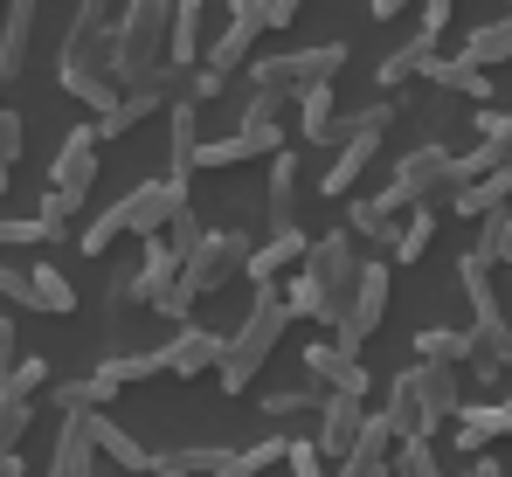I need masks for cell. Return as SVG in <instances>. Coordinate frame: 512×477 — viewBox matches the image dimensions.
Segmentation results:
<instances>
[{
  "instance_id": "1",
  "label": "cell",
  "mask_w": 512,
  "mask_h": 477,
  "mask_svg": "<svg viewBox=\"0 0 512 477\" xmlns=\"http://www.w3.org/2000/svg\"><path fill=\"white\" fill-rule=\"evenodd\" d=\"M353 284H360V236L353 229H333V236H312V256L298 263L291 277V312L319 318V325H340L346 305H353Z\"/></svg>"
},
{
  "instance_id": "2",
  "label": "cell",
  "mask_w": 512,
  "mask_h": 477,
  "mask_svg": "<svg viewBox=\"0 0 512 477\" xmlns=\"http://www.w3.org/2000/svg\"><path fill=\"white\" fill-rule=\"evenodd\" d=\"M56 77H63L70 97H84L97 118L125 97V83L111 77V7L77 0V21H70V35H63V56H56Z\"/></svg>"
},
{
  "instance_id": "3",
  "label": "cell",
  "mask_w": 512,
  "mask_h": 477,
  "mask_svg": "<svg viewBox=\"0 0 512 477\" xmlns=\"http://www.w3.org/2000/svg\"><path fill=\"white\" fill-rule=\"evenodd\" d=\"M457 408H464V388H457V367L443 360H416L388 381V422L402 436H436L443 422H457Z\"/></svg>"
},
{
  "instance_id": "4",
  "label": "cell",
  "mask_w": 512,
  "mask_h": 477,
  "mask_svg": "<svg viewBox=\"0 0 512 477\" xmlns=\"http://www.w3.org/2000/svg\"><path fill=\"white\" fill-rule=\"evenodd\" d=\"M167 35H173V0H125L111 21V77L125 90L153 83L167 70Z\"/></svg>"
},
{
  "instance_id": "5",
  "label": "cell",
  "mask_w": 512,
  "mask_h": 477,
  "mask_svg": "<svg viewBox=\"0 0 512 477\" xmlns=\"http://www.w3.org/2000/svg\"><path fill=\"white\" fill-rule=\"evenodd\" d=\"M291 298L277 291V284H256V305L243 312V325L229 332V346H222V367H215V381L229 388V395H243L256 374H263V360L277 353V339H284V325H291Z\"/></svg>"
},
{
  "instance_id": "6",
  "label": "cell",
  "mask_w": 512,
  "mask_h": 477,
  "mask_svg": "<svg viewBox=\"0 0 512 477\" xmlns=\"http://www.w3.org/2000/svg\"><path fill=\"white\" fill-rule=\"evenodd\" d=\"M464 187V159L443 153V146H416L409 159H395V180H388V194L402 201V208H436V201H450Z\"/></svg>"
},
{
  "instance_id": "7",
  "label": "cell",
  "mask_w": 512,
  "mask_h": 477,
  "mask_svg": "<svg viewBox=\"0 0 512 477\" xmlns=\"http://www.w3.org/2000/svg\"><path fill=\"white\" fill-rule=\"evenodd\" d=\"M346 70V49L340 42H319V49H291V56H263L250 70V90H291V97H305V90H319V83H333Z\"/></svg>"
},
{
  "instance_id": "8",
  "label": "cell",
  "mask_w": 512,
  "mask_h": 477,
  "mask_svg": "<svg viewBox=\"0 0 512 477\" xmlns=\"http://www.w3.org/2000/svg\"><path fill=\"white\" fill-rule=\"evenodd\" d=\"M250 249H256V242L243 236V229H208V236L194 242V256H187V277H180V284H187L194 298H208V291H222L229 277H243V270H250Z\"/></svg>"
},
{
  "instance_id": "9",
  "label": "cell",
  "mask_w": 512,
  "mask_h": 477,
  "mask_svg": "<svg viewBox=\"0 0 512 477\" xmlns=\"http://www.w3.org/2000/svg\"><path fill=\"white\" fill-rule=\"evenodd\" d=\"M388 291H395V270H388V263H360L353 305H346V318L333 325V346H340V353H360V346H367V332L388 318Z\"/></svg>"
},
{
  "instance_id": "10",
  "label": "cell",
  "mask_w": 512,
  "mask_h": 477,
  "mask_svg": "<svg viewBox=\"0 0 512 477\" xmlns=\"http://www.w3.org/2000/svg\"><path fill=\"white\" fill-rule=\"evenodd\" d=\"M180 208H187V180H173V173L146 180V187H132L125 201H111V215H118V229H125V236H160Z\"/></svg>"
},
{
  "instance_id": "11",
  "label": "cell",
  "mask_w": 512,
  "mask_h": 477,
  "mask_svg": "<svg viewBox=\"0 0 512 477\" xmlns=\"http://www.w3.org/2000/svg\"><path fill=\"white\" fill-rule=\"evenodd\" d=\"M97 146H104V132H97V125L63 132L56 166H49V194H63L70 208H84V201H90V180H97Z\"/></svg>"
},
{
  "instance_id": "12",
  "label": "cell",
  "mask_w": 512,
  "mask_h": 477,
  "mask_svg": "<svg viewBox=\"0 0 512 477\" xmlns=\"http://www.w3.org/2000/svg\"><path fill=\"white\" fill-rule=\"evenodd\" d=\"M97 415L104 408H70L63 429H56V457H49V477H97Z\"/></svg>"
},
{
  "instance_id": "13",
  "label": "cell",
  "mask_w": 512,
  "mask_h": 477,
  "mask_svg": "<svg viewBox=\"0 0 512 477\" xmlns=\"http://www.w3.org/2000/svg\"><path fill=\"white\" fill-rule=\"evenodd\" d=\"M457 277H464V298H471V318H478L471 332H478V339H485V353H492V339L506 332V305H499V284H492V263H485L478 249H464V256H457Z\"/></svg>"
},
{
  "instance_id": "14",
  "label": "cell",
  "mask_w": 512,
  "mask_h": 477,
  "mask_svg": "<svg viewBox=\"0 0 512 477\" xmlns=\"http://www.w3.org/2000/svg\"><path fill=\"white\" fill-rule=\"evenodd\" d=\"M222 346H229L222 332H208V325H194V318H187L167 346H160V360H167L173 381H194V374H215V367H222Z\"/></svg>"
},
{
  "instance_id": "15",
  "label": "cell",
  "mask_w": 512,
  "mask_h": 477,
  "mask_svg": "<svg viewBox=\"0 0 512 477\" xmlns=\"http://www.w3.org/2000/svg\"><path fill=\"white\" fill-rule=\"evenodd\" d=\"M360 429H367V401L360 395H326V408H319V457L326 464H346L353 457V443H360Z\"/></svg>"
},
{
  "instance_id": "16",
  "label": "cell",
  "mask_w": 512,
  "mask_h": 477,
  "mask_svg": "<svg viewBox=\"0 0 512 477\" xmlns=\"http://www.w3.org/2000/svg\"><path fill=\"white\" fill-rule=\"evenodd\" d=\"M180 277H187V249H173L167 236H146V263H139V277H132V284H139V305L160 312L173 291H180Z\"/></svg>"
},
{
  "instance_id": "17",
  "label": "cell",
  "mask_w": 512,
  "mask_h": 477,
  "mask_svg": "<svg viewBox=\"0 0 512 477\" xmlns=\"http://www.w3.org/2000/svg\"><path fill=\"white\" fill-rule=\"evenodd\" d=\"M305 381H319L326 395H360L367 401V367H360V353H340L333 339L305 346Z\"/></svg>"
},
{
  "instance_id": "18",
  "label": "cell",
  "mask_w": 512,
  "mask_h": 477,
  "mask_svg": "<svg viewBox=\"0 0 512 477\" xmlns=\"http://www.w3.org/2000/svg\"><path fill=\"white\" fill-rule=\"evenodd\" d=\"M402 222H409V208H402V201H395L388 187L346 208V229H353L360 242H381V249H395V236H402Z\"/></svg>"
},
{
  "instance_id": "19",
  "label": "cell",
  "mask_w": 512,
  "mask_h": 477,
  "mask_svg": "<svg viewBox=\"0 0 512 477\" xmlns=\"http://www.w3.org/2000/svg\"><path fill=\"white\" fill-rule=\"evenodd\" d=\"M194 166H201V104H194V97H173L167 173H173V180H194Z\"/></svg>"
},
{
  "instance_id": "20",
  "label": "cell",
  "mask_w": 512,
  "mask_h": 477,
  "mask_svg": "<svg viewBox=\"0 0 512 477\" xmlns=\"http://www.w3.org/2000/svg\"><path fill=\"white\" fill-rule=\"evenodd\" d=\"M298 153L284 146V153L270 159V187H263V215H270V236H284V229H298Z\"/></svg>"
},
{
  "instance_id": "21",
  "label": "cell",
  "mask_w": 512,
  "mask_h": 477,
  "mask_svg": "<svg viewBox=\"0 0 512 477\" xmlns=\"http://www.w3.org/2000/svg\"><path fill=\"white\" fill-rule=\"evenodd\" d=\"M305 256H312V236H305V229H284V236H270V242L250 249V270H243V277H250V284H277V277H284L291 263H305Z\"/></svg>"
},
{
  "instance_id": "22",
  "label": "cell",
  "mask_w": 512,
  "mask_h": 477,
  "mask_svg": "<svg viewBox=\"0 0 512 477\" xmlns=\"http://www.w3.org/2000/svg\"><path fill=\"white\" fill-rule=\"evenodd\" d=\"M201 28H208V0H173V35H167V63L173 70H194V63L208 56Z\"/></svg>"
},
{
  "instance_id": "23",
  "label": "cell",
  "mask_w": 512,
  "mask_h": 477,
  "mask_svg": "<svg viewBox=\"0 0 512 477\" xmlns=\"http://www.w3.org/2000/svg\"><path fill=\"white\" fill-rule=\"evenodd\" d=\"M512 201V166L499 173H478V180H464L457 194H450V215H471V222H485V215H506Z\"/></svg>"
},
{
  "instance_id": "24",
  "label": "cell",
  "mask_w": 512,
  "mask_h": 477,
  "mask_svg": "<svg viewBox=\"0 0 512 477\" xmlns=\"http://www.w3.org/2000/svg\"><path fill=\"white\" fill-rule=\"evenodd\" d=\"M374 153H381V132H346V139H340V153H333V166H326V180H319V187H326L333 201H340V194H353V180H360V173L374 166Z\"/></svg>"
},
{
  "instance_id": "25",
  "label": "cell",
  "mask_w": 512,
  "mask_h": 477,
  "mask_svg": "<svg viewBox=\"0 0 512 477\" xmlns=\"http://www.w3.org/2000/svg\"><path fill=\"white\" fill-rule=\"evenodd\" d=\"M340 90L333 83H319V90H305L298 97V132L312 139V146H340Z\"/></svg>"
},
{
  "instance_id": "26",
  "label": "cell",
  "mask_w": 512,
  "mask_h": 477,
  "mask_svg": "<svg viewBox=\"0 0 512 477\" xmlns=\"http://www.w3.org/2000/svg\"><path fill=\"white\" fill-rule=\"evenodd\" d=\"M429 63H436V35H409L402 49H388V56H381L374 90H402L409 77H429Z\"/></svg>"
},
{
  "instance_id": "27",
  "label": "cell",
  "mask_w": 512,
  "mask_h": 477,
  "mask_svg": "<svg viewBox=\"0 0 512 477\" xmlns=\"http://www.w3.org/2000/svg\"><path fill=\"white\" fill-rule=\"evenodd\" d=\"M28 42H35V0H14L7 28H0V83H14L28 70Z\"/></svg>"
},
{
  "instance_id": "28",
  "label": "cell",
  "mask_w": 512,
  "mask_h": 477,
  "mask_svg": "<svg viewBox=\"0 0 512 477\" xmlns=\"http://www.w3.org/2000/svg\"><path fill=\"white\" fill-rule=\"evenodd\" d=\"M416 360H443V367H464V360H485V339H478V332H450V325H429V332H416Z\"/></svg>"
},
{
  "instance_id": "29",
  "label": "cell",
  "mask_w": 512,
  "mask_h": 477,
  "mask_svg": "<svg viewBox=\"0 0 512 477\" xmlns=\"http://www.w3.org/2000/svg\"><path fill=\"white\" fill-rule=\"evenodd\" d=\"M457 56H464V63H478V70H499V63H512V7L499 14V21H485V28H471Z\"/></svg>"
},
{
  "instance_id": "30",
  "label": "cell",
  "mask_w": 512,
  "mask_h": 477,
  "mask_svg": "<svg viewBox=\"0 0 512 477\" xmlns=\"http://www.w3.org/2000/svg\"><path fill=\"white\" fill-rule=\"evenodd\" d=\"M97 450H104V457H111V464H118V471H132V477L160 471V457H153V450H146V443H139V436H125V429H118V422H111V415H97Z\"/></svg>"
},
{
  "instance_id": "31",
  "label": "cell",
  "mask_w": 512,
  "mask_h": 477,
  "mask_svg": "<svg viewBox=\"0 0 512 477\" xmlns=\"http://www.w3.org/2000/svg\"><path fill=\"white\" fill-rule=\"evenodd\" d=\"M429 83H443V90H457V97H478V104H492V70L464 63V56H436V63H429Z\"/></svg>"
},
{
  "instance_id": "32",
  "label": "cell",
  "mask_w": 512,
  "mask_h": 477,
  "mask_svg": "<svg viewBox=\"0 0 512 477\" xmlns=\"http://www.w3.org/2000/svg\"><path fill=\"white\" fill-rule=\"evenodd\" d=\"M277 464H291V436H263V443H243V450L229 457V471H222V477H263V471H277Z\"/></svg>"
},
{
  "instance_id": "33",
  "label": "cell",
  "mask_w": 512,
  "mask_h": 477,
  "mask_svg": "<svg viewBox=\"0 0 512 477\" xmlns=\"http://www.w3.org/2000/svg\"><path fill=\"white\" fill-rule=\"evenodd\" d=\"M429 242H436V208H409V222H402V236H395V263H423Z\"/></svg>"
},
{
  "instance_id": "34",
  "label": "cell",
  "mask_w": 512,
  "mask_h": 477,
  "mask_svg": "<svg viewBox=\"0 0 512 477\" xmlns=\"http://www.w3.org/2000/svg\"><path fill=\"white\" fill-rule=\"evenodd\" d=\"M97 374H104L111 388H132V381H153V374H167V360H160V353H111Z\"/></svg>"
},
{
  "instance_id": "35",
  "label": "cell",
  "mask_w": 512,
  "mask_h": 477,
  "mask_svg": "<svg viewBox=\"0 0 512 477\" xmlns=\"http://www.w3.org/2000/svg\"><path fill=\"white\" fill-rule=\"evenodd\" d=\"M229 457H236V450H222V443H187V450H167V464H173V471H187V477H222V471H229Z\"/></svg>"
},
{
  "instance_id": "36",
  "label": "cell",
  "mask_w": 512,
  "mask_h": 477,
  "mask_svg": "<svg viewBox=\"0 0 512 477\" xmlns=\"http://www.w3.org/2000/svg\"><path fill=\"white\" fill-rule=\"evenodd\" d=\"M326 408V388L312 381V388H277V395H263V415L270 422H291V415H319Z\"/></svg>"
},
{
  "instance_id": "37",
  "label": "cell",
  "mask_w": 512,
  "mask_h": 477,
  "mask_svg": "<svg viewBox=\"0 0 512 477\" xmlns=\"http://www.w3.org/2000/svg\"><path fill=\"white\" fill-rule=\"evenodd\" d=\"M28 270H35V305L42 312H77V291H70V277L56 263H28Z\"/></svg>"
},
{
  "instance_id": "38",
  "label": "cell",
  "mask_w": 512,
  "mask_h": 477,
  "mask_svg": "<svg viewBox=\"0 0 512 477\" xmlns=\"http://www.w3.org/2000/svg\"><path fill=\"white\" fill-rule=\"evenodd\" d=\"M111 395H118V388H111L104 374H77V381L56 388V408H63V415H70V408H104Z\"/></svg>"
},
{
  "instance_id": "39",
  "label": "cell",
  "mask_w": 512,
  "mask_h": 477,
  "mask_svg": "<svg viewBox=\"0 0 512 477\" xmlns=\"http://www.w3.org/2000/svg\"><path fill=\"white\" fill-rule=\"evenodd\" d=\"M395 477H443L436 450H429V436H402V450H395Z\"/></svg>"
},
{
  "instance_id": "40",
  "label": "cell",
  "mask_w": 512,
  "mask_h": 477,
  "mask_svg": "<svg viewBox=\"0 0 512 477\" xmlns=\"http://www.w3.org/2000/svg\"><path fill=\"white\" fill-rule=\"evenodd\" d=\"M0 298H7V305H21V312H42V305H35V270H21V263H7V256H0Z\"/></svg>"
},
{
  "instance_id": "41",
  "label": "cell",
  "mask_w": 512,
  "mask_h": 477,
  "mask_svg": "<svg viewBox=\"0 0 512 477\" xmlns=\"http://www.w3.org/2000/svg\"><path fill=\"white\" fill-rule=\"evenodd\" d=\"M49 388V360H14V374L0 381V395H21V401H35Z\"/></svg>"
},
{
  "instance_id": "42",
  "label": "cell",
  "mask_w": 512,
  "mask_h": 477,
  "mask_svg": "<svg viewBox=\"0 0 512 477\" xmlns=\"http://www.w3.org/2000/svg\"><path fill=\"white\" fill-rule=\"evenodd\" d=\"M478 256H485V263H512V208H506V215H485Z\"/></svg>"
},
{
  "instance_id": "43",
  "label": "cell",
  "mask_w": 512,
  "mask_h": 477,
  "mask_svg": "<svg viewBox=\"0 0 512 477\" xmlns=\"http://www.w3.org/2000/svg\"><path fill=\"white\" fill-rule=\"evenodd\" d=\"M35 242H56V229L35 215V222H14V215H0V249H35Z\"/></svg>"
},
{
  "instance_id": "44",
  "label": "cell",
  "mask_w": 512,
  "mask_h": 477,
  "mask_svg": "<svg viewBox=\"0 0 512 477\" xmlns=\"http://www.w3.org/2000/svg\"><path fill=\"white\" fill-rule=\"evenodd\" d=\"M284 104H291V90H250L243 125H277V118H284Z\"/></svg>"
},
{
  "instance_id": "45",
  "label": "cell",
  "mask_w": 512,
  "mask_h": 477,
  "mask_svg": "<svg viewBox=\"0 0 512 477\" xmlns=\"http://www.w3.org/2000/svg\"><path fill=\"white\" fill-rule=\"evenodd\" d=\"M478 139H492V146H499V153L512 159V111L485 104V111H478Z\"/></svg>"
},
{
  "instance_id": "46",
  "label": "cell",
  "mask_w": 512,
  "mask_h": 477,
  "mask_svg": "<svg viewBox=\"0 0 512 477\" xmlns=\"http://www.w3.org/2000/svg\"><path fill=\"white\" fill-rule=\"evenodd\" d=\"M14 159H21V118L0 104V187H7V173H14Z\"/></svg>"
},
{
  "instance_id": "47",
  "label": "cell",
  "mask_w": 512,
  "mask_h": 477,
  "mask_svg": "<svg viewBox=\"0 0 512 477\" xmlns=\"http://www.w3.org/2000/svg\"><path fill=\"white\" fill-rule=\"evenodd\" d=\"M222 90H229V77L201 63V70H187V90H180V97H194V104H208V97H222Z\"/></svg>"
},
{
  "instance_id": "48",
  "label": "cell",
  "mask_w": 512,
  "mask_h": 477,
  "mask_svg": "<svg viewBox=\"0 0 512 477\" xmlns=\"http://www.w3.org/2000/svg\"><path fill=\"white\" fill-rule=\"evenodd\" d=\"M291 477H333V464L319 457V443H291Z\"/></svg>"
},
{
  "instance_id": "49",
  "label": "cell",
  "mask_w": 512,
  "mask_h": 477,
  "mask_svg": "<svg viewBox=\"0 0 512 477\" xmlns=\"http://www.w3.org/2000/svg\"><path fill=\"white\" fill-rule=\"evenodd\" d=\"M471 367H478V374H506V367H512V318H506V332L492 339V353H485V360H471Z\"/></svg>"
},
{
  "instance_id": "50",
  "label": "cell",
  "mask_w": 512,
  "mask_h": 477,
  "mask_svg": "<svg viewBox=\"0 0 512 477\" xmlns=\"http://www.w3.org/2000/svg\"><path fill=\"white\" fill-rule=\"evenodd\" d=\"M14 360H21V353H14V325H7V318H0V381H7V374H14Z\"/></svg>"
},
{
  "instance_id": "51",
  "label": "cell",
  "mask_w": 512,
  "mask_h": 477,
  "mask_svg": "<svg viewBox=\"0 0 512 477\" xmlns=\"http://www.w3.org/2000/svg\"><path fill=\"white\" fill-rule=\"evenodd\" d=\"M298 7H305V0H270V28H291V21H298Z\"/></svg>"
},
{
  "instance_id": "52",
  "label": "cell",
  "mask_w": 512,
  "mask_h": 477,
  "mask_svg": "<svg viewBox=\"0 0 512 477\" xmlns=\"http://www.w3.org/2000/svg\"><path fill=\"white\" fill-rule=\"evenodd\" d=\"M367 7H374V21H395V14H402V7H416V0H367Z\"/></svg>"
},
{
  "instance_id": "53",
  "label": "cell",
  "mask_w": 512,
  "mask_h": 477,
  "mask_svg": "<svg viewBox=\"0 0 512 477\" xmlns=\"http://www.w3.org/2000/svg\"><path fill=\"white\" fill-rule=\"evenodd\" d=\"M0 477H21V457L14 450H0Z\"/></svg>"
},
{
  "instance_id": "54",
  "label": "cell",
  "mask_w": 512,
  "mask_h": 477,
  "mask_svg": "<svg viewBox=\"0 0 512 477\" xmlns=\"http://www.w3.org/2000/svg\"><path fill=\"white\" fill-rule=\"evenodd\" d=\"M464 477H506V471H499V464H485V457H478V464H471V471H464Z\"/></svg>"
},
{
  "instance_id": "55",
  "label": "cell",
  "mask_w": 512,
  "mask_h": 477,
  "mask_svg": "<svg viewBox=\"0 0 512 477\" xmlns=\"http://www.w3.org/2000/svg\"><path fill=\"white\" fill-rule=\"evenodd\" d=\"M146 477H187V471H173V464H167V457H160V471H146Z\"/></svg>"
},
{
  "instance_id": "56",
  "label": "cell",
  "mask_w": 512,
  "mask_h": 477,
  "mask_svg": "<svg viewBox=\"0 0 512 477\" xmlns=\"http://www.w3.org/2000/svg\"><path fill=\"white\" fill-rule=\"evenodd\" d=\"M97 7H111V0H97Z\"/></svg>"
},
{
  "instance_id": "57",
  "label": "cell",
  "mask_w": 512,
  "mask_h": 477,
  "mask_svg": "<svg viewBox=\"0 0 512 477\" xmlns=\"http://www.w3.org/2000/svg\"><path fill=\"white\" fill-rule=\"evenodd\" d=\"M0 7H14V0H0Z\"/></svg>"
}]
</instances>
